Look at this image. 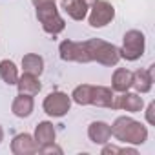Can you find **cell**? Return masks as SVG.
I'll return each mask as SVG.
<instances>
[{
	"mask_svg": "<svg viewBox=\"0 0 155 155\" xmlns=\"http://www.w3.org/2000/svg\"><path fill=\"white\" fill-rule=\"evenodd\" d=\"M102 155H137L139 151L135 148H119V146H113V144H102Z\"/></svg>",
	"mask_w": 155,
	"mask_h": 155,
	"instance_id": "21",
	"label": "cell"
},
{
	"mask_svg": "<svg viewBox=\"0 0 155 155\" xmlns=\"http://www.w3.org/2000/svg\"><path fill=\"white\" fill-rule=\"evenodd\" d=\"M15 86L18 88V93H26V95H33V97L42 90V84L38 81V77L31 75V73H22Z\"/></svg>",
	"mask_w": 155,
	"mask_h": 155,
	"instance_id": "17",
	"label": "cell"
},
{
	"mask_svg": "<svg viewBox=\"0 0 155 155\" xmlns=\"http://www.w3.org/2000/svg\"><path fill=\"white\" fill-rule=\"evenodd\" d=\"M88 2H93V0H88Z\"/></svg>",
	"mask_w": 155,
	"mask_h": 155,
	"instance_id": "26",
	"label": "cell"
},
{
	"mask_svg": "<svg viewBox=\"0 0 155 155\" xmlns=\"http://www.w3.org/2000/svg\"><path fill=\"white\" fill-rule=\"evenodd\" d=\"M37 9V18L42 26V29L48 33V35H58L64 31L66 28V20L60 17L58 9H57V4H46V6H40V8H35Z\"/></svg>",
	"mask_w": 155,
	"mask_h": 155,
	"instance_id": "4",
	"label": "cell"
},
{
	"mask_svg": "<svg viewBox=\"0 0 155 155\" xmlns=\"http://www.w3.org/2000/svg\"><path fill=\"white\" fill-rule=\"evenodd\" d=\"M11 151L15 155H33L38 151V146L29 133H18L11 140Z\"/></svg>",
	"mask_w": 155,
	"mask_h": 155,
	"instance_id": "9",
	"label": "cell"
},
{
	"mask_svg": "<svg viewBox=\"0 0 155 155\" xmlns=\"http://www.w3.org/2000/svg\"><path fill=\"white\" fill-rule=\"evenodd\" d=\"M35 110V99L33 95H26V93H18L15 99H13V104H11V111L15 117L18 119H26L33 113Z\"/></svg>",
	"mask_w": 155,
	"mask_h": 155,
	"instance_id": "11",
	"label": "cell"
},
{
	"mask_svg": "<svg viewBox=\"0 0 155 155\" xmlns=\"http://www.w3.org/2000/svg\"><path fill=\"white\" fill-rule=\"evenodd\" d=\"M58 55L64 62H79L88 64L91 62L90 53L84 46V42H75V40H62L58 46Z\"/></svg>",
	"mask_w": 155,
	"mask_h": 155,
	"instance_id": "7",
	"label": "cell"
},
{
	"mask_svg": "<svg viewBox=\"0 0 155 155\" xmlns=\"http://www.w3.org/2000/svg\"><path fill=\"white\" fill-rule=\"evenodd\" d=\"M133 84V71L126 69V68H117L113 71L111 77V90L117 93H124L131 88Z\"/></svg>",
	"mask_w": 155,
	"mask_h": 155,
	"instance_id": "14",
	"label": "cell"
},
{
	"mask_svg": "<svg viewBox=\"0 0 155 155\" xmlns=\"http://www.w3.org/2000/svg\"><path fill=\"white\" fill-rule=\"evenodd\" d=\"M84 46L90 53V58L91 62H99L102 66H117L119 60H120V53H119V48L102 40V38H90V40H84Z\"/></svg>",
	"mask_w": 155,
	"mask_h": 155,
	"instance_id": "2",
	"label": "cell"
},
{
	"mask_svg": "<svg viewBox=\"0 0 155 155\" xmlns=\"http://www.w3.org/2000/svg\"><path fill=\"white\" fill-rule=\"evenodd\" d=\"M142 108H144V99L137 91L131 93L128 90L120 95H115V99H113V110H124V111H130V113H137Z\"/></svg>",
	"mask_w": 155,
	"mask_h": 155,
	"instance_id": "8",
	"label": "cell"
},
{
	"mask_svg": "<svg viewBox=\"0 0 155 155\" xmlns=\"http://www.w3.org/2000/svg\"><path fill=\"white\" fill-rule=\"evenodd\" d=\"M88 137L93 144H106L111 139V126L102 122V120H95L88 126Z\"/></svg>",
	"mask_w": 155,
	"mask_h": 155,
	"instance_id": "13",
	"label": "cell"
},
{
	"mask_svg": "<svg viewBox=\"0 0 155 155\" xmlns=\"http://www.w3.org/2000/svg\"><path fill=\"white\" fill-rule=\"evenodd\" d=\"M42 110L49 115V117H64L69 110H71V97L64 91H51L44 102H42Z\"/></svg>",
	"mask_w": 155,
	"mask_h": 155,
	"instance_id": "6",
	"label": "cell"
},
{
	"mask_svg": "<svg viewBox=\"0 0 155 155\" xmlns=\"http://www.w3.org/2000/svg\"><path fill=\"white\" fill-rule=\"evenodd\" d=\"M111 137L119 142L139 146L148 140V128L131 117H117L111 124Z\"/></svg>",
	"mask_w": 155,
	"mask_h": 155,
	"instance_id": "1",
	"label": "cell"
},
{
	"mask_svg": "<svg viewBox=\"0 0 155 155\" xmlns=\"http://www.w3.org/2000/svg\"><path fill=\"white\" fill-rule=\"evenodd\" d=\"M146 122L155 126V102H150L146 108Z\"/></svg>",
	"mask_w": 155,
	"mask_h": 155,
	"instance_id": "23",
	"label": "cell"
},
{
	"mask_svg": "<svg viewBox=\"0 0 155 155\" xmlns=\"http://www.w3.org/2000/svg\"><path fill=\"white\" fill-rule=\"evenodd\" d=\"M146 49V37L142 31L139 29H130L124 33L122 37V46L119 48L120 58L128 60V62H135L144 55Z\"/></svg>",
	"mask_w": 155,
	"mask_h": 155,
	"instance_id": "3",
	"label": "cell"
},
{
	"mask_svg": "<svg viewBox=\"0 0 155 155\" xmlns=\"http://www.w3.org/2000/svg\"><path fill=\"white\" fill-rule=\"evenodd\" d=\"M53 2H57V0H31V4L35 8H40V6H46V4H53Z\"/></svg>",
	"mask_w": 155,
	"mask_h": 155,
	"instance_id": "24",
	"label": "cell"
},
{
	"mask_svg": "<svg viewBox=\"0 0 155 155\" xmlns=\"http://www.w3.org/2000/svg\"><path fill=\"white\" fill-rule=\"evenodd\" d=\"M115 18V8L108 0H93V6L88 11V22L91 28H104Z\"/></svg>",
	"mask_w": 155,
	"mask_h": 155,
	"instance_id": "5",
	"label": "cell"
},
{
	"mask_svg": "<svg viewBox=\"0 0 155 155\" xmlns=\"http://www.w3.org/2000/svg\"><path fill=\"white\" fill-rule=\"evenodd\" d=\"M38 151L42 153V155H49V153H62V148L60 146H57L55 142H51V144H46V146H42V148H38Z\"/></svg>",
	"mask_w": 155,
	"mask_h": 155,
	"instance_id": "22",
	"label": "cell"
},
{
	"mask_svg": "<svg viewBox=\"0 0 155 155\" xmlns=\"http://www.w3.org/2000/svg\"><path fill=\"white\" fill-rule=\"evenodd\" d=\"M91 84H81V86H77L73 90V93L69 95L71 97V102L75 104H79V106H90L91 102Z\"/></svg>",
	"mask_w": 155,
	"mask_h": 155,
	"instance_id": "20",
	"label": "cell"
},
{
	"mask_svg": "<svg viewBox=\"0 0 155 155\" xmlns=\"http://www.w3.org/2000/svg\"><path fill=\"white\" fill-rule=\"evenodd\" d=\"M55 137H57V131H55L53 122H49V120H42V122L37 124L35 133H33V139H35V142H37L38 148L55 142Z\"/></svg>",
	"mask_w": 155,
	"mask_h": 155,
	"instance_id": "15",
	"label": "cell"
},
{
	"mask_svg": "<svg viewBox=\"0 0 155 155\" xmlns=\"http://www.w3.org/2000/svg\"><path fill=\"white\" fill-rule=\"evenodd\" d=\"M153 68L155 66H150L148 69H137L133 71V84L131 88H135L137 93H150L151 91V86H153Z\"/></svg>",
	"mask_w": 155,
	"mask_h": 155,
	"instance_id": "12",
	"label": "cell"
},
{
	"mask_svg": "<svg viewBox=\"0 0 155 155\" xmlns=\"http://www.w3.org/2000/svg\"><path fill=\"white\" fill-rule=\"evenodd\" d=\"M62 9L66 11V15L71 20L81 22L88 17L90 4H88V0H62Z\"/></svg>",
	"mask_w": 155,
	"mask_h": 155,
	"instance_id": "10",
	"label": "cell"
},
{
	"mask_svg": "<svg viewBox=\"0 0 155 155\" xmlns=\"http://www.w3.org/2000/svg\"><path fill=\"white\" fill-rule=\"evenodd\" d=\"M2 140H4V128L0 126V142H2Z\"/></svg>",
	"mask_w": 155,
	"mask_h": 155,
	"instance_id": "25",
	"label": "cell"
},
{
	"mask_svg": "<svg viewBox=\"0 0 155 155\" xmlns=\"http://www.w3.org/2000/svg\"><path fill=\"white\" fill-rule=\"evenodd\" d=\"M18 68L13 60L9 58H4L0 60V79H2L8 86H15L17 81H18Z\"/></svg>",
	"mask_w": 155,
	"mask_h": 155,
	"instance_id": "19",
	"label": "cell"
},
{
	"mask_svg": "<svg viewBox=\"0 0 155 155\" xmlns=\"http://www.w3.org/2000/svg\"><path fill=\"white\" fill-rule=\"evenodd\" d=\"M113 99H115V93L111 88H106V86L91 88V102L90 104H93L97 108H113Z\"/></svg>",
	"mask_w": 155,
	"mask_h": 155,
	"instance_id": "16",
	"label": "cell"
},
{
	"mask_svg": "<svg viewBox=\"0 0 155 155\" xmlns=\"http://www.w3.org/2000/svg\"><path fill=\"white\" fill-rule=\"evenodd\" d=\"M22 69H24V73L40 77L44 73V58L37 53H28L22 57Z\"/></svg>",
	"mask_w": 155,
	"mask_h": 155,
	"instance_id": "18",
	"label": "cell"
}]
</instances>
